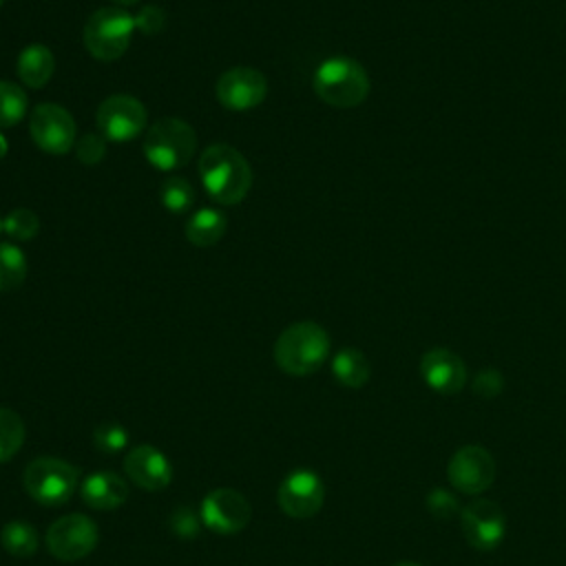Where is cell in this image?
<instances>
[{"label":"cell","instance_id":"obj_24","mask_svg":"<svg viewBox=\"0 0 566 566\" xmlns=\"http://www.w3.org/2000/svg\"><path fill=\"white\" fill-rule=\"evenodd\" d=\"M27 93L22 86L0 80V128L15 126L27 115Z\"/></svg>","mask_w":566,"mask_h":566},{"label":"cell","instance_id":"obj_13","mask_svg":"<svg viewBox=\"0 0 566 566\" xmlns=\"http://www.w3.org/2000/svg\"><path fill=\"white\" fill-rule=\"evenodd\" d=\"M281 511L290 517L305 520L321 511L325 502V484L318 473L310 469H296L283 478L276 491Z\"/></svg>","mask_w":566,"mask_h":566},{"label":"cell","instance_id":"obj_3","mask_svg":"<svg viewBox=\"0 0 566 566\" xmlns=\"http://www.w3.org/2000/svg\"><path fill=\"white\" fill-rule=\"evenodd\" d=\"M314 93L329 106L354 108L369 95V75L360 62L334 55L321 62L312 80Z\"/></svg>","mask_w":566,"mask_h":566},{"label":"cell","instance_id":"obj_11","mask_svg":"<svg viewBox=\"0 0 566 566\" xmlns=\"http://www.w3.org/2000/svg\"><path fill=\"white\" fill-rule=\"evenodd\" d=\"M460 526L464 539L475 551H493L502 544L506 533V517L493 500L475 497L460 509Z\"/></svg>","mask_w":566,"mask_h":566},{"label":"cell","instance_id":"obj_36","mask_svg":"<svg viewBox=\"0 0 566 566\" xmlns=\"http://www.w3.org/2000/svg\"><path fill=\"white\" fill-rule=\"evenodd\" d=\"M0 232H2V217H0Z\"/></svg>","mask_w":566,"mask_h":566},{"label":"cell","instance_id":"obj_6","mask_svg":"<svg viewBox=\"0 0 566 566\" xmlns=\"http://www.w3.org/2000/svg\"><path fill=\"white\" fill-rule=\"evenodd\" d=\"M135 31V15L119 7H102L84 24V46L102 62L122 57Z\"/></svg>","mask_w":566,"mask_h":566},{"label":"cell","instance_id":"obj_22","mask_svg":"<svg viewBox=\"0 0 566 566\" xmlns=\"http://www.w3.org/2000/svg\"><path fill=\"white\" fill-rule=\"evenodd\" d=\"M27 256L13 243H0V292H11L27 279Z\"/></svg>","mask_w":566,"mask_h":566},{"label":"cell","instance_id":"obj_12","mask_svg":"<svg viewBox=\"0 0 566 566\" xmlns=\"http://www.w3.org/2000/svg\"><path fill=\"white\" fill-rule=\"evenodd\" d=\"M199 515L208 531L219 535H234L248 526L252 506L237 489L221 486L203 497Z\"/></svg>","mask_w":566,"mask_h":566},{"label":"cell","instance_id":"obj_35","mask_svg":"<svg viewBox=\"0 0 566 566\" xmlns=\"http://www.w3.org/2000/svg\"><path fill=\"white\" fill-rule=\"evenodd\" d=\"M394 566H422V564H418V562H398Z\"/></svg>","mask_w":566,"mask_h":566},{"label":"cell","instance_id":"obj_5","mask_svg":"<svg viewBox=\"0 0 566 566\" xmlns=\"http://www.w3.org/2000/svg\"><path fill=\"white\" fill-rule=\"evenodd\" d=\"M22 484L29 497L38 504L60 506L69 502L80 486V471L60 458H35L27 464Z\"/></svg>","mask_w":566,"mask_h":566},{"label":"cell","instance_id":"obj_30","mask_svg":"<svg viewBox=\"0 0 566 566\" xmlns=\"http://www.w3.org/2000/svg\"><path fill=\"white\" fill-rule=\"evenodd\" d=\"M427 506H429L431 515L438 520H451V517L460 515V504H458L455 495L444 489H433L427 497Z\"/></svg>","mask_w":566,"mask_h":566},{"label":"cell","instance_id":"obj_2","mask_svg":"<svg viewBox=\"0 0 566 566\" xmlns=\"http://www.w3.org/2000/svg\"><path fill=\"white\" fill-rule=\"evenodd\" d=\"M329 354V336L314 321L285 327L274 343V360L290 376H310L323 367Z\"/></svg>","mask_w":566,"mask_h":566},{"label":"cell","instance_id":"obj_10","mask_svg":"<svg viewBox=\"0 0 566 566\" xmlns=\"http://www.w3.org/2000/svg\"><path fill=\"white\" fill-rule=\"evenodd\" d=\"M447 478L455 491L464 495H480L495 480V460L484 447L464 444L451 455Z\"/></svg>","mask_w":566,"mask_h":566},{"label":"cell","instance_id":"obj_18","mask_svg":"<svg viewBox=\"0 0 566 566\" xmlns=\"http://www.w3.org/2000/svg\"><path fill=\"white\" fill-rule=\"evenodd\" d=\"M55 71V57L44 44H29L18 55V77L29 88H42Z\"/></svg>","mask_w":566,"mask_h":566},{"label":"cell","instance_id":"obj_9","mask_svg":"<svg viewBox=\"0 0 566 566\" xmlns=\"http://www.w3.org/2000/svg\"><path fill=\"white\" fill-rule=\"evenodd\" d=\"M35 146L49 155H64L75 146L77 128L73 115L60 104H38L29 117Z\"/></svg>","mask_w":566,"mask_h":566},{"label":"cell","instance_id":"obj_20","mask_svg":"<svg viewBox=\"0 0 566 566\" xmlns=\"http://www.w3.org/2000/svg\"><path fill=\"white\" fill-rule=\"evenodd\" d=\"M223 234H226V217L214 208L197 210L186 223V239L199 248L219 243Z\"/></svg>","mask_w":566,"mask_h":566},{"label":"cell","instance_id":"obj_37","mask_svg":"<svg viewBox=\"0 0 566 566\" xmlns=\"http://www.w3.org/2000/svg\"><path fill=\"white\" fill-rule=\"evenodd\" d=\"M2 2H4V0H0V7H2Z\"/></svg>","mask_w":566,"mask_h":566},{"label":"cell","instance_id":"obj_21","mask_svg":"<svg viewBox=\"0 0 566 566\" xmlns=\"http://www.w3.org/2000/svg\"><path fill=\"white\" fill-rule=\"evenodd\" d=\"M0 544L2 548L13 557H31L40 546V535L33 524L13 520L7 522L0 531Z\"/></svg>","mask_w":566,"mask_h":566},{"label":"cell","instance_id":"obj_8","mask_svg":"<svg viewBox=\"0 0 566 566\" xmlns=\"http://www.w3.org/2000/svg\"><path fill=\"white\" fill-rule=\"evenodd\" d=\"M148 122L146 106L133 95H111L95 113L97 130L108 142H128L144 133Z\"/></svg>","mask_w":566,"mask_h":566},{"label":"cell","instance_id":"obj_19","mask_svg":"<svg viewBox=\"0 0 566 566\" xmlns=\"http://www.w3.org/2000/svg\"><path fill=\"white\" fill-rule=\"evenodd\" d=\"M332 374L334 378L349 389H360L363 385H367L369 376H371V367L367 356L356 349V347H343L340 352H336V356L332 358Z\"/></svg>","mask_w":566,"mask_h":566},{"label":"cell","instance_id":"obj_7","mask_svg":"<svg viewBox=\"0 0 566 566\" xmlns=\"http://www.w3.org/2000/svg\"><path fill=\"white\" fill-rule=\"evenodd\" d=\"M97 542V524L82 513L62 515L46 528V551L60 562H77L91 555Z\"/></svg>","mask_w":566,"mask_h":566},{"label":"cell","instance_id":"obj_25","mask_svg":"<svg viewBox=\"0 0 566 566\" xmlns=\"http://www.w3.org/2000/svg\"><path fill=\"white\" fill-rule=\"evenodd\" d=\"M159 197H161V203H164L166 210H170L175 214H181V212L192 208V203H195V188L184 177H168L161 184Z\"/></svg>","mask_w":566,"mask_h":566},{"label":"cell","instance_id":"obj_28","mask_svg":"<svg viewBox=\"0 0 566 566\" xmlns=\"http://www.w3.org/2000/svg\"><path fill=\"white\" fill-rule=\"evenodd\" d=\"M170 531L181 539H192L199 535L201 528V515L195 513L190 506H177L168 517Z\"/></svg>","mask_w":566,"mask_h":566},{"label":"cell","instance_id":"obj_27","mask_svg":"<svg viewBox=\"0 0 566 566\" xmlns=\"http://www.w3.org/2000/svg\"><path fill=\"white\" fill-rule=\"evenodd\" d=\"M93 444L102 453H119L128 444V431L119 422H102L93 429Z\"/></svg>","mask_w":566,"mask_h":566},{"label":"cell","instance_id":"obj_33","mask_svg":"<svg viewBox=\"0 0 566 566\" xmlns=\"http://www.w3.org/2000/svg\"><path fill=\"white\" fill-rule=\"evenodd\" d=\"M7 150H9V144H7V139H4V135L0 133V159L7 155Z\"/></svg>","mask_w":566,"mask_h":566},{"label":"cell","instance_id":"obj_32","mask_svg":"<svg viewBox=\"0 0 566 566\" xmlns=\"http://www.w3.org/2000/svg\"><path fill=\"white\" fill-rule=\"evenodd\" d=\"M502 389H504V378L497 369H482L473 380V391L482 398H493L502 394Z\"/></svg>","mask_w":566,"mask_h":566},{"label":"cell","instance_id":"obj_26","mask_svg":"<svg viewBox=\"0 0 566 566\" xmlns=\"http://www.w3.org/2000/svg\"><path fill=\"white\" fill-rule=\"evenodd\" d=\"M2 230L15 241H31L40 232V219L29 208H15L2 219Z\"/></svg>","mask_w":566,"mask_h":566},{"label":"cell","instance_id":"obj_29","mask_svg":"<svg viewBox=\"0 0 566 566\" xmlns=\"http://www.w3.org/2000/svg\"><path fill=\"white\" fill-rule=\"evenodd\" d=\"M75 155H77V159L82 164L93 166V164L104 159V155H106V139L99 133H86L75 144Z\"/></svg>","mask_w":566,"mask_h":566},{"label":"cell","instance_id":"obj_4","mask_svg":"<svg viewBox=\"0 0 566 566\" xmlns=\"http://www.w3.org/2000/svg\"><path fill=\"white\" fill-rule=\"evenodd\" d=\"M197 150L195 128L179 117H159L144 137V157L157 170H177L190 161Z\"/></svg>","mask_w":566,"mask_h":566},{"label":"cell","instance_id":"obj_14","mask_svg":"<svg viewBox=\"0 0 566 566\" xmlns=\"http://www.w3.org/2000/svg\"><path fill=\"white\" fill-rule=\"evenodd\" d=\"M217 99L230 111H250L268 95V80L252 66H234L219 75L214 86Z\"/></svg>","mask_w":566,"mask_h":566},{"label":"cell","instance_id":"obj_23","mask_svg":"<svg viewBox=\"0 0 566 566\" xmlns=\"http://www.w3.org/2000/svg\"><path fill=\"white\" fill-rule=\"evenodd\" d=\"M24 436L27 427L20 413L9 407H0V462L11 460L20 451Z\"/></svg>","mask_w":566,"mask_h":566},{"label":"cell","instance_id":"obj_34","mask_svg":"<svg viewBox=\"0 0 566 566\" xmlns=\"http://www.w3.org/2000/svg\"><path fill=\"white\" fill-rule=\"evenodd\" d=\"M113 2H117V4H122V7H128V4H135V2H139V0H113Z\"/></svg>","mask_w":566,"mask_h":566},{"label":"cell","instance_id":"obj_15","mask_svg":"<svg viewBox=\"0 0 566 566\" xmlns=\"http://www.w3.org/2000/svg\"><path fill=\"white\" fill-rule=\"evenodd\" d=\"M124 473L144 491H161L172 480V464L157 447L135 444L124 458Z\"/></svg>","mask_w":566,"mask_h":566},{"label":"cell","instance_id":"obj_17","mask_svg":"<svg viewBox=\"0 0 566 566\" xmlns=\"http://www.w3.org/2000/svg\"><path fill=\"white\" fill-rule=\"evenodd\" d=\"M80 495L95 511H113L128 500V482L113 471H95L80 482Z\"/></svg>","mask_w":566,"mask_h":566},{"label":"cell","instance_id":"obj_1","mask_svg":"<svg viewBox=\"0 0 566 566\" xmlns=\"http://www.w3.org/2000/svg\"><path fill=\"white\" fill-rule=\"evenodd\" d=\"M199 177L208 195L221 206L243 201L252 186V168L248 159L230 144H212L199 159Z\"/></svg>","mask_w":566,"mask_h":566},{"label":"cell","instance_id":"obj_31","mask_svg":"<svg viewBox=\"0 0 566 566\" xmlns=\"http://www.w3.org/2000/svg\"><path fill=\"white\" fill-rule=\"evenodd\" d=\"M164 22H166V13L157 4H148L135 13V29H139L146 35L159 33L164 29Z\"/></svg>","mask_w":566,"mask_h":566},{"label":"cell","instance_id":"obj_16","mask_svg":"<svg viewBox=\"0 0 566 566\" xmlns=\"http://www.w3.org/2000/svg\"><path fill=\"white\" fill-rule=\"evenodd\" d=\"M420 376L436 394H458L467 382L464 360L447 347H433L420 358Z\"/></svg>","mask_w":566,"mask_h":566}]
</instances>
